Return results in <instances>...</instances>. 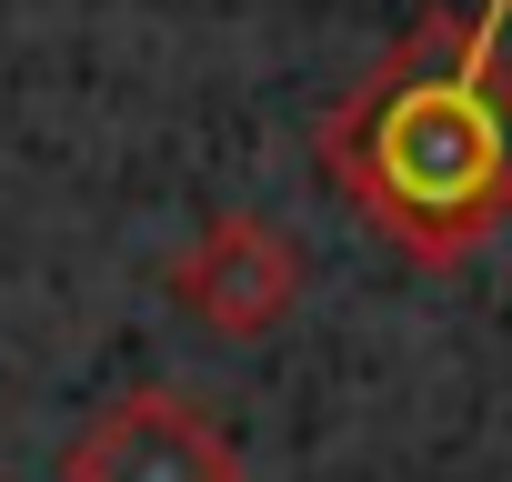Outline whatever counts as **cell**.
Wrapping results in <instances>:
<instances>
[{"label":"cell","instance_id":"1","mask_svg":"<svg viewBox=\"0 0 512 482\" xmlns=\"http://www.w3.org/2000/svg\"><path fill=\"white\" fill-rule=\"evenodd\" d=\"M512 0L422 11L372 81L342 91L322 121L332 191L392 231L412 262H462L482 231L512 221V61H502Z\"/></svg>","mask_w":512,"mask_h":482},{"label":"cell","instance_id":"2","mask_svg":"<svg viewBox=\"0 0 512 482\" xmlns=\"http://www.w3.org/2000/svg\"><path fill=\"white\" fill-rule=\"evenodd\" d=\"M61 482H241V442L191 402V392H121L101 402L71 452H61Z\"/></svg>","mask_w":512,"mask_h":482},{"label":"cell","instance_id":"3","mask_svg":"<svg viewBox=\"0 0 512 482\" xmlns=\"http://www.w3.org/2000/svg\"><path fill=\"white\" fill-rule=\"evenodd\" d=\"M171 302L201 332H221V342H262L302 302V252H292L262 211H211L191 231V252L171 262Z\"/></svg>","mask_w":512,"mask_h":482}]
</instances>
